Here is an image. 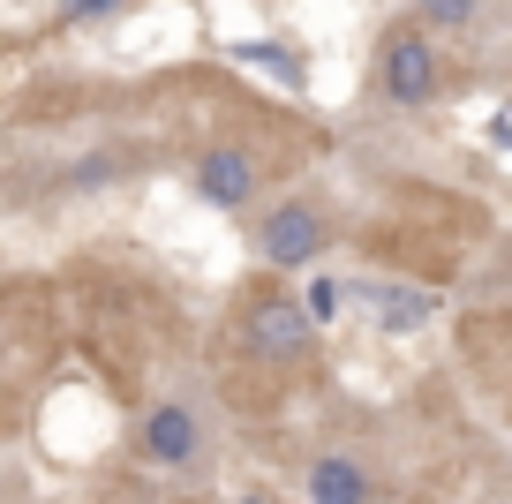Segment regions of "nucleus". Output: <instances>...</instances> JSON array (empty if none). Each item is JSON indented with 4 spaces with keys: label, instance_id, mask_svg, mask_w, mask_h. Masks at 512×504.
Returning <instances> with one entry per match:
<instances>
[{
    "label": "nucleus",
    "instance_id": "7ed1b4c3",
    "mask_svg": "<svg viewBox=\"0 0 512 504\" xmlns=\"http://www.w3.org/2000/svg\"><path fill=\"white\" fill-rule=\"evenodd\" d=\"M241 331H249V347L264 354V362H302V354L317 347V324H309V309L294 294H256L249 309H241Z\"/></svg>",
    "mask_w": 512,
    "mask_h": 504
},
{
    "label": "nucleus",
    "instance_id": "0eeeda50",
    "mask_svg": "<svg viewBox=\"0 0 512 504\" xmlns=\"http://www.w3.org/2000/svg\"><path fill=\"white\" fill-rule=\"evenodd\" d=\"M309 504H369V474L354 467V459L324 452L317 467H309Z\"/></svg>",
    "mask_w": 512,
    "mask_h": 504
},
{
    "label": "nucleus",
    "instance_id": "423d86ee",
    "mask_svg": "<svg viewBox=\"0 0 512 504\" xmlns=\"http://www.w3.org/2000/svg\"><path fill=\"white\" fill-rule=\"evenodd\" d=\"M354 294L369 301L377 331H392V339H400V331H422V324H430V309H437L422 286H354Z\"/></svg>",
    "mask_w": 512,
    "mask_h": 504
},
{
    "label": "nucleus",
    "instance_id": "20e7f679",
    "mask_svg": "<svg viewBox=\"0 0 512 504\" xmlns=\"http://www.w3.org/2000/svg\"><path fill=\"white\" fill-rule=\"evenodd\" d=\"M196 196H204L211 211H241L256 196V158L241 151V143H219V151L196 158Z\"/></svg>",
    "mask_w": 512,
    "mask_h": 504
},
{
    "label": "nucleus",
    "instance_id": "ddd939ff",
    "mask_svg": "<svg viewBox=\"0 0 512 504\" xmlns=\"http://www.w3.org/2000/svg\"><path fill=\"white\" fill-rule=\"evenodd\" d=\"M249 504H272V497H249Z\"/></svg>",
    "mask_w": 512,
    "mask_h": 504
},
{
    "label": "nucleus",
    "instance_id": "f03ea898",
    "mask_svg": "<svg viewBox=\"0 0 512 504\" xmlns=\"http://www.w3.org/2000/svg\"><path fill=\"white\" fill-rule=\"evenodd\" d=\"M377 91L392 98V106H430L437 91H445V68H437V46L422 31H392L377 46Z\"/></svg>",
    "mask_w": 512,
    "mask_h": 504
},
{
    "label": "nucleus",
    "instance_id": "f8f14e48",
    "mask_svg": "<svg viewBox=\"0 0 512 504\" xmlns=\"http://www.w3.org/2000/svg\"><path fill=\"white\" fill-rule=\"evenodd\" d=\"M490 143H497V151H512V106L490 113Z\"/></svg>",
    "mask_w": 512,
    "mask_h": 504
},
{
    "label": "nucleus",
    "instance_id": "39448f33",
    "mask_svg": "<svg viewBox=\"0 0 512 504\" xmlns=\"http://www.w3.org/2000/svg\"><path fill=\"white\" fill-rule=\"evenodd\" d=\"M144 452L159 459V467H189V459L204 452V429H196V414L181 407V399H166V407L144 414Z\"/></svg>",
    "mask_w": 512,
    "mask_h": 504
},
{
    "label": "nucleus",
    "instance_id": "f257e3e1",
    "mask_svg": "<svg viewBox=\"0 0 512 504\" xmlns=\"http://www.w3.org/2000/svg\"><path fill=\"white\" fill-rule=\"evenodd\" d=\"M256 249H264V264H279V271H309L324 249H332V219H324L309 196H294V204H279V211L256 219Z\"/></svg>",
    "mask_w": 512,
    "mask_h": 504
},
{
    "label": "nucleus",
    "instance_id": "9d476101",
    "mask_svg": "<svg viewBox=\"0 0 512 504\" xmlns=\"http://www.w3.org/2000/svg\"><path fill=\"white\" fill-rule=\"evenodd\" d=\"M422 23H430V31H467V23H475V0H422Z\"/></svg>",
    "mask_w": 512,
    "mask_h": 504
},
{
    "label": "nucleus",
    "instance_id": "9b49d317",
    "mask_svg": "<svg viewBox=\"0 0 512 504\" xmlns=\"http://www.w3.org/2000/svg\"><path fill=\"white\" fill-rule=\"evenodd\" d=\"M121 0H61V23H98V16H113Z\"/></svg>",
    "mask_w": 512,
    "mask_h": 504
},
{
    "label": "nucleus",
    "instance_id": "6e6552de",
    "mask_svg": "<svg viewBox=\"0 0 512 504\" xmlns=\"http://www.w3.org/2000/svg\"><path fill=\"white\" fill-rule=\"evenodd\" d=\"M234 61H249V68H264V76H279V83H294V91H302V53H294V46H272V38H241Z\"/></svg>",
    "mask_w": 512,
    "mask_h": 504
},
{
    "label": "nucleus",
    "instance_id": "1a4fd4ad",
    "mask_svg": "<svg viewBox=\"0 0 512 504\" xmlns=\"http://www.w3.org/2000/svg\"><path fill=\"white\" fill-rule=\"evenodd\" d=\"M339 301H347V286H339L332 271H317V279H309V301H302V309H309V324H332Z\"/></svg>",
    "mask_w": 512,
    "mask_h": 504
}]
</instances>
